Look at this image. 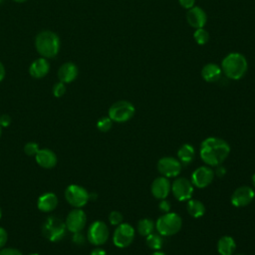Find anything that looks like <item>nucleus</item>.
<instances>
[{"mask_svg":"<svg viewBox=\"0 0 255 255\" xmlns=\"http://www.w3.org/2000/svg\"><path fill=\"white\" fill-rule=\"evenodd\" d=\"M66 224L57 216H49L42 225L43 235L50 241L61 240L66 234Z\"/></svg>","mask_w":255,"mask_h":255,"instance_id":"nucleus-5","label":"nucleus"},{"mask_svg":"<svg viewBox=\"0 0 255 255\" xmlns=\"http://www.w3.org/2000/svg\"><path fill=\"white\" fill-rule=\"evenodd\" d=\"M50 70L49 62L46 58H38L29 67V74L36 79H41L45 77Z\"/></svg>","mask_w":255,"mask_h":255,"instance_id":"nucleus-18","label":"nucleus"},{"mask_svg":"<svg viewBox=\"0 0 255 255\" xmlns=\"http://www.w3.org/2000/svg\"><path fill=\"white\" fill-rule=\"evenodd\" d=\"M155 227L154 222L149 218H142L137 223V231L142 236H147L153 232Z\"/></svg>","mask_w":255,"mask_h":255,"instance_id":"nucleus-25","label":"nucleus"},{"mask_svg":"<svg viewBox=\"0 0 255 255\" xmlns=\"http://www.w3.org/2000/svg\"><path fill=\"white\" fill-rule=\"evenodd\" d=\"M229 153V144L224 139L216 136L207 137L200 144V157L206 164L211 166L220 165Z\"/></svg>","mask_w":255,"mask_h":255,"instance_id":"nucleus-1","label":"nucleus"},{"mask_svg":"<svg viewBox=\"0 0 255 255\" xmlns=\"http://www.w3.org/2000/svg\"><path fill=\"white\" fill-rule=\"evenodd\" d=\"M28 255H39V254H37V253H31V254H28Z\"/></svg>","mask_w":255,"mask_h":255,"instance_id":"nucleus-44","label":"nucleus"},{"mask_svg":"<svg viewBox=\"0 0 255 255\" xmlns=\"http://www.w3.org/2000/svg\"><path fill=\"white\" fill-rule=\"evenodd\" d=\"M123 219H124V216L120 211L115 210L109 214V221L112 225H116V226L120 225L121 223H123Z\"/></svg>","mask_w":255,"mask_h":255,"instance_id":"nucleus-29","label":"nucleus"},{"mask_svg":"<svg viewBox=\"0 0 255 255\" xmlns=\"http://www.w3.org/2000/svg\"><path fill=\"white\" fill-rule=\"evenodd\" d=\"M194 155H195V150L193 146L188 143L182 144L177 151V156L179 158V161L183 164H189L194 159Z\"/></svg>","mask_w":255,"mask_h":255,"instance_id":"nucleus-23","label":"nucleus"},{"mask_svg":"<svg viewBox=\"0 0 255 255\" xmlns=\"http://www.w3.org/2000/svg\"><path fill=\"white\" fill-rule=\"evenodd\" d=\"M186 20L191 27L198 29L204 27L207 21V16L203 9L198 6H193L192 8L188 9L186 13Z\"/></svg>","mask_w":255,"mask_h":255,"instance_id":"nucleus-16","label":"nucleus"},{"mask_svg":"<svg viewBox=\"0 0 255 255\" xmlns=\"http://www.w3.org/2000/svg\"><path fill=\"white\" fill-rule=\"evenodd\" d=\"M194 40L198 45H204L208 42L209 40V34L208 32L203 29V28H198L195 30L194 34H193Z\"/></svg>","mask_w":255,"mask_h":255,"instance_id":"nucleus-27","label":"nucleus"},{"mask_svg":"<svg viewBox=\"0 0 255 255\" xmlns=\"http://www.w3.org/2000/svg\"><path fill=\"white\" fill-rule=\"evenodd\" d=\"M113 126V121L109 118V117H105L102 118L98 121L97 123V128L99 130L103 131V132H107L112 128Z\"/></svg>","mask_w":255,"mask_h":255,"instance_id":"nucleus-28","label":"nucleus"},{"mask_svg":"<svg viewBox=\"0 0 255 255\" xmlns=\"http://www.w3.org/2000/svg\"><path fill=\"white\" fill-rule=\"evenodd\" d=\"M133 105L128 101H119L114 103L109 109V118L116 123H125L130 120L134 115Z\"/></svg>","mask_w":255,"mask_h":255,"instance_id":"nucleus-6","label":"nucleus"},{"mask_svg":"<svg viewBox=\"0 0 255 255\" xmlns=\"http://www.w3.org/2000/svg\"><path fill=\"white\" fill-rule=\"evenodd\" d=\"M90 255H107L106 251L104 249H101V248H96L94 249Z\"/></svg>","mask_w":255,"mask_h":255,"instance_id":"nucleus-38","label":"nucleus"},{"mask_svg":"<svg viewBox=\"0 0 255 255\" xmlns=\"http://www.w3.org/2000/svg\"><path fill=\"white\" fill-rule=\"evenodd\" d=\"M86 223H87V215L80 208H76L70 211L65 221L67 229L73 233L81 232L86 226Z\"/></svg>","mask_w":255,"mask_h":255,"instance_id":"nucleus-12","label":"nucleus"},{"mask_svg":"<svg viewBox=\"0 0 255 255\" xmlns=\"http://www.w3.org/2000/svg\"><path fill=\"white\" fill-rule=\"evenodd\" d=\"M157 170L164 177H175L180 173L181 163L171 156H163L157 161Z\"/></svg>","mask_w":255,"mask_h":255,"instance_id":"nucleus-11","label":"nucleus"},{"mask_svg":"<svg viewBox=\"0 0 255 255\" xmlns=\"http://www.w3.org/2000/svg\"><path fill=\"white\" fill-rule=\"evenodd\" d=\"M235 249L236 243L231 236L224 235L217 242V251L220 255H233Z\"/></svg>","mask_w":255,"mask_h":255,"instance_id":"nucleus-22","label":"nucleus"},{"mask_svg":"<svg viewBox=\"0 0 255 255\" xmlns=\"http://www.w3.org/2000/svg\"><path fill=\"white\" fill-rule=\"evenodd\" d=\"M11 124V118L8 115H2L0 116V126L3 128L9 127Z\"/></svg>","mask_w":255,"mask_h":255,"instance_id":"nucleus-36","label":"nucleus"},{"mask_svg":"<svg viewBox=\"0 0 255 255\" xmlns=\"http://www.w3.org/2000/svg\"><path fill=\"white\" fill-rule=\"evenodd\" d=\"M7 240H8L7 231L3 227H0V248H2L6 244Z\"/></svg>","mask_w":255,"mask_h":255,"instance_id":"nucleus-35","label":"nucleus"},{"mask_svg":"<svg viewBox=\"0 0 255 255\" xmlns=\"http://www.w3.org/2000/svg\"><path fill=\"white\" fill-rule=\"evenodd\" d=\"M152 195L157 199H165L171 190V184L167 177L160 176L155 178L150 186Z\"/></svg>","mask_w":255,"mask_h":255,"instance_id":"nucleus-15","label":"nucleus"},{"mask_svg":"<svg viewBox=\"0 0 255 255\" xmlns=\"http://www.w3.org/2000/svg\"><path fill=\"white\" fill-rule=\"evenodd\" d=\"M255 197L254 190L247 185L240 186L231 195V203L235 207L247 206Z\"/></svg>","mask_w":255,"mask_h":255,"instance_id":"nucleus-14","label":"nucleus"},{"mask_svg":"<svg viewBox=\"0 0 255 255\" xmlns=\"http://www.w3.org/2000/svg\"><path fill=\"white\" fill-rule=\"evenodd\" d=\"M1 133H2V127L0 126V136H1Z\"/></svg>","mask_w":255,"mask_h":255,"instance_id":"nucleus-43","label":"nucleus"},{"mask_svg":"<svg viewBox=\"0 0 255 255\" xmlns=\"http://www.w3.org/2000/svg\"><path fill=\"white\" fill-rule=\"evenodd\" d=\"M78 76V67L71 62L65 63L59 68L58 78L60 82L67 84L73 82Z\"/></svg>","mask_w":255,"mask_h":255,"instance_id":"nucleus-19","label":"nucleus"},{"mask_svg":"<svg viewBox=\"0 0 255 255\" xmlns=\"http://www.w3.org/2000/svg\"><path fill=\"white\" fill-rule=\"evenodd\" d=\"M171 191L173 196L179 201L190 199L193 193V184L184 177H179L173 180L171 184Z\"/></svg>","mask_w":255,"mask_h":255,"instance_id":"nucleus-10","label":"nucleus"},{"mask_svg":"<svg viewBox=\"0 0 255 255\" xmlns=\"http://www.w3.org/2000/svg\"><path fill=\"white\" fill-rule=\"evenodd\" d=\"M254 198H255V197H254Z\"/></svg>","mask_w":255,"mask_h":255,"instance_id":"nucleus-48","label":"nucleus"},{"mask_svg":"<svg viewBox=\"0 0 255 255\" xmlns=\"http://www.w3.org/2000/svg\"><path fill=\"white\" fill-rule=\"evenodd\" d=\"M158 208L163 213H167L170 211V203L165 199H161V201L158 204Z\"/></svg>","mask_w":255,"mask_h":255,"instance_id":"nucleus-33","label":"nucleus"},{"mask_svg":"<svg viewBox=\"0 0 255 255\" xmlns=\"http://www.w3.org/2000/svg\"><path fill=\"white\" fill-rule=\"evenodd\" d=\"M214 171L208 166H199L191 174V183L197 188L207 187L213 180Z\"/></svg>","mask_w":255,"mask_h":255,"instance_id":"nucleus-13","label":"nucleus"},{"mask_svg":"<svg viewBox=\"0 0 255 255\" xmlns=\"http://www.w3.org/2000/svg\"><path fill=\"white\" fill-rule=\"evenodd\" d=\"M37 163L44 168H52L57 164V156L54 151L48 148L39 149L35 155Z\"/></svg>","mask_w":255,"mask_h":255,"instance_id":"nucleus-17","label":"nucleus"},{"mask_svg":"<svg viewBox=\"0 0 255 255\" xmlns=\"http://www.w3.org/2000/svg\"><path fill=\"white\" fill-rule=\"evenodd\" d=\"M39 145L36 143V142H33V141H30V142H27L24 146V152L29 155V156H35L36 153L38 152L39 150Z\"/></svg>","mask_w":255,"mask_h":255,"instance_id":"nucleus-30","label":"nucleus"},{"mask_svg":"<svg viewBox=\"0 0 255 255\" xmlns=\"http://www.w3.org/2000/svg\"><path fill=\"white\" fill-rule=\"evenodd\" d=\"M58 205V197L53 192H46L42 194L37 201V207L43 212H51Z\"/></svg>","mask_w":255,"mask_h":255,"instance_id":"nucleus-20","label":"nucleus"},{"mask_svg":"<svg viewBox=\"0 0 255 255\" xmlns=\"http://www.w3.org/2000/svg\"><path fill=\"white\" fill-rule=\"evenodd\" d=\"M109 228L103 221L93 222L88 229V240L94 245H103L109 238Z\"/></svg>","mask_w":255,"mask_h":255,"instance_id":"nucleus-9","label":"nucleus"},{"mask_svg":"<svg viewBox=\"0 0 255 255\" xmlns=\"http://www.w3.org/2000/svg\"><path fill=\"white\" fill-rule=\"evenodd\" d=\"M235 255H243V254H235Z\"/></svg>","mask_w":255,"mask_h":255,"instance_id":"nucleus-46","label":"nucleus"},{"mask_svg":"<svg viewBox=\"0 0 255 255\" xmlns=\"http://www.w3.org/2000/svg\"><path fill=\"white\" fill-rule=\"evenodd\" d=\"M182 226L181 217L174 212H167L161 215L155 222V228L158 234L171 236L176 234Z\"/></svg>","mask_w":255,"mask_h":255,"instance_id":"nucleus-4","label":"nucleus"},{"mask_svg":"<svg viewBox=\"0 0 255 255\" xmlns=\"http://www.w3.org/2000/svg\"><path fill=\"white\" fill-rule=\"evenodd\" d=\"M179 4L181 5V7L185 8V9H190L194 6L195 4V0H178Z\"/></svg>","mask_w":255,"mask_h":255,"instance_id":"nucleus-37","label":"nucleus"},{"mask_svg":"<svg viewBox=\"0 0 255 255\" xmlns=\"http://www.w3.org/2000/svg\"><path fill=\"white\" fill-rule=\"evenodd\" d=\"M65 197L69 204L76 208H81L89 201L90 194L83 186L71 184L65 190Z\"/></svg>","mask_w":255,"mask_h":255,"instance_id":"nucleus-7","label":"nucleus"},{"mask_svg":"<svg viewBox=\"0 0 255 255\" xmlns=\"http://www.w3.org/2000/svg\"><path fill=\"white\" fill-rule=\"evenodd\" d=\"M13 1L18 2V3H22V2H25V1H27V0H13Z\"/></svg>","mask_w":255,"mask_h":255,"instance_id":"nucleus-42","label":"nucleus"},{"mask_svg":"<svg viewBox=\"0 0 255 255\" xmlns=\"http://www.w3.org/2000/svg\"><path fill=\"white\" fill-rule=\"evenodd\" d=\"M222 74L221 67L214 63H208L206 64L202 70H201V76L204 81L208 83H214L217 82Z\"/></svg>","mask_w":255,"mask_h":255,"instance_id":"nucleus-21","label":"nucleus"},{"mask_svg":"<svg viewBox=\"0 0 255 255\" xmlns=\"http://www.w3.org/2000/svg\"><path fill=\"white\" fill-rule=\"evenodd\" d=\"M59 36L49 30L40 32L35 39V47L37 52L46 59L55 57L60 50Z\"/></svg>","mask_w":255,"mask_h":255,"instance_id":"nucleus-3","label":"nucleus"},{"mask_svg":"<svg viewBox=\"0 0 255 255\" xmlns=\"http://www.w3.org/2000/svg\"><path fill=\"white\" fill-rule=\"evenodd\" d=\"M72 240H73V242H74L75 244L82 245V244L85 242V237H84V235H83L82 233L76 232V233H74Z\"/></svg>","mask_w":255,"mask_h":255,"instance_id":"nucleus-34","label":"nucleus"},{"mask_svg":"<svg viewBox=\"0 0 255 255\" xmlns=\"http://www.w3.org/2000/svg\"><path fill=\"white\" fill-rule=\"evenodd\" d=\"M0 255H22V253L15 248H4L0 250Z\"/></svg>","mask_w":255,"mask_h":255,"instance_id":"nucleus-32","label":"nucleus"},{"mask_svg":"<svg viewBox=\"0 0 255 255\" xmlns=\"http://www.w3.org/2000/svg\"><path fill=\"white\" fill-rule=\"evenodd\" d=\"M134 238V229L128 223H121L113 235V242L119 248L129 246Z\"/></svg>","mask_w":255,"mask_h":255,"instance_id":"nucleus-8","label":"nucleus"},{"mask_svg":"<svg viewBox=\"0 0 255 255\" xmlns=\"http://www.w3.org/2000/svg\"><path fill=\"white\" fill-rule=\"evenodd\" d=\"M248 64L246 58L240 53L228 54L221 63V70L231 80L241 79L247 72Z\"/></svg>","mask_w":255,"mask_h":255,"instance_id":"nucleus-2","label":"nucleus"},{"mask_svg":"<svg viewBox=\"0 0 255 255\" xmlns=\"http://www.w3.org/2000/svg\"><path fill=\"white\" fill-rule=\"evenodd\" d=\"M1 216H2V213H1V209H0V218H1Z\"/></svg>","mask_w":255,"mask_h":255,"instance_id":"nucleus-45","label":"nucleus"},{"mask_svg":"<svg viewBox=\"0 0 255 255\" xmlns=\"http://www.w3.org/2000/svg\"><path fill=\"white\" fill-rule=\"evenodd\" d=\"M151 255H166V254H165V253H163V252H160V251L156 250V251H154Z\"/></svg>","mask_w":255,"mask_h":255,"instance_id":"nucleus-40","label":"nucleus"},{"mask_svg":"<svg viewBox=\"0 0 255 255\" xmlns=\"http://www.w3.org/2000/svg\"><path fill=\"white\" fill-rule=\"evenodd\" d=\"M163 241L160 236V234H155V233H150L149 235L146 236V245L152 249V250H160L162 247Z\"/></svg>","mask_w":255,"mask_h":255,"instance_id":"nucleus-26","label":"nucleus"},{"mask_svg":"<svg viewBox=\"0 0 255 255\" xmlns=\"http://www.w3.org/2000/svg\"><path fill=\"white\" fill-rule=\"evenodd\" d=\"M186 207L189 215L193 218H200L205 213L204 204L197 199H188Z\"/></svg>","mask_w":255,"mask_h":255,"instance_id":"nucleus-24","label":"nucleus"},{"mask_svg":"<svg viewBox=\"0 0 255 255\" xmlns=\"http://www.w3.org/2000/svg\"><path fill=\"white\" fill-rule=\"evenodd\" d=\"M2 1H3V0H0V3H1V2H2Z\"/></svg>","mask_w":255,"mask_h":255,"instance_id":"nucleus-47","label":"nucleus"},{"mask_svg":"<svg viewBox=\"0 0 255 255\" xmlns=\"http://www.w3.org/2000/svg\"><path fill=\"white\" fill-rule=\"evenodd\" d=\"M65 93H66V87H65L64 83L59 82V83L54 85V87H53V95L56 98H61L62 96H64Z\"/></svg>","mask_w":255,"mask_h":255,"instance_id":"nucleus-31","label":"nucleus"},{"mask_svg":"<svg viewBox=\"0 0 255 255\" xmlns=\"http://www.w3.org/2000/svg\"><path fill=\"white\" fill-rule=\"evenodd\" d=\"M252 184L255 187V173L252 175Z\"/></svg>","mask_w":255,"mask_h":255,"instance_id":"nucleus-41","label":"nucleus"},{"mask_svg":"<svg viewBox=\"0 0 255 255\" xmlns=\"http://www.w3.org/2000/svg\"><path fill=\"white\" fill-rule=\"evenodd\" d=\"M4 77H5V68H4L3 64L0 62V82L3 81Z\"/></svg>","mask_w":255,"mask_h":255,"instance_id":"nucleus-39","label":"nucleus"}]
</instances>
